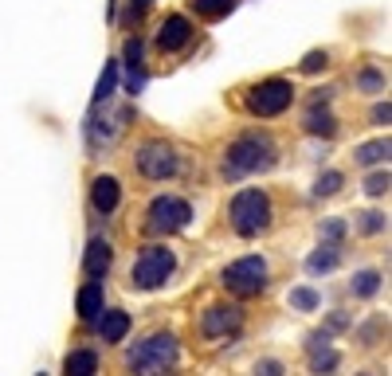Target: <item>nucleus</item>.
<instances>
[{
	"label": "nucleus",
	"mask_w": 392,
	"mask_h": 376,
	"mask_svg": "<svg viewBox=\"0 0 392 376\" xmlns=\"http://www.w3.org/2000/svg\"><path fill=\"white\" fill-rule=\"evenodd\" d=\"M337 259H342V255H337V247H326V251H314V255L306 259V270H310V275H322V270H333V267H337Z\"/></svg>",
	"instance_id": "obj_20"
},
{
	"label": "nucleus",
	"mask_w": 392,
	"mask_h": 376,
	"mask_svg": "<svg viewBox=\"0 0 392 376\" xmlns=\"http://www.w3.org/2000/svg\"><path fill=\"white\" fill-rule=\"evenodd\" d=\"M173 275V251L169 247H146L137 255V267H134V286L137 290H157L161 282Z\"/></svg>",
	"instance_id": "obj_6"
},
{
	"label": "nucleus",
	"mask_w": 392,
	"mask_h": 376,
	"mask_svg": "<svg viewBox=\"0 0 392 376\" xmlns=\"http://www.w3.org/2000/svg\"><path fill=\"white\" fill-rule=\"evenodd\" d=\"M380 228H384V216H377V212H365V216H361V231H369V235H377Z\"/></svg>",
	"instance_id": "obj_27"
},
{
	"label": "nucleus",
	"mask_w": 392,
	"mask_h": 376,
	"mask_svg": "<svg viewBox=\"0 0 392 376\" xmlns=\"http://www.w3.org/2000/svg\"><path fill=\"white\" fill-rule=\"evenodd\" d=\"M102 314V286L98 282H86L83 290H79V317L83 321H95Z\"/></svg>",
	"instance_id": "obj_14"
},
{
	"label": "nucleus",
	"mask_w": 392,
	"mask_h": 376,
	"mask_svg": "<svg viewBox=\"0 0 392 376\" xmlns=\"http://www.w3.org/2000/svg\"><path fill=\"white\" fill-rule=\"evenodd\" d=\"M326 63H330V55H326V51H310V55H306V63H302V71H306V75L326 71Z\"/></svg>",
	"instance_id": "obj_25"
},
{
	"label": "nucleus",
	"mask_w": 392,
	"mask_h": 376,
	"mask_svg": "<svg viewBox=\"0 0 392 376\" xmlns=\"http://www.w3.org/2000/svg\"><path fill=\"white\" fill-rule=\"evenodd\" d=\"M275 165V141L263 134H244L228 146V157H224V172L239 181V177H251V172H263Z\"/></svg>",
	"instance_id": "obj_1"
},
{
	"label": "nucleus",
	"mask_w": 392,
	"mask_h": 376,
	"mask_svg": "<svg viewBox=\"0 0 392 376\" xmlns=\"http://www.w3.org/2000/svg\"><path fill=\"white\" fill-rule=\"evenodd\" d=\"M326 341L330 337H322V333L310 337V364H314V368H333V364H337V353H333Z\"/></svg>",
	"instance_id": "obj_16"
},
{
	"label": "nucleus",
	"mask_w": 392,
	"mask_h": 376,
	"mask_svg": "<svg viewBox=\"0 0 392 376\" xmlns=\"http://www.w3.org/2000/svg\"><path fill=\"white\" fill-rule=\"evenodd\" d=\"M373 121H377V126H389V102H384V106H373Z\"/></svg>",
	"instance_id": "obj_32"
},
{
	"label": "nucleus",
	"mask_w": 392,
	"mask_h": 376,
	"mask_svg": "<svg viewBox=\"0 0 392 376\" xmlns=\"http://www.w3.org/2000/svg\"><path fill=\"white\" fill-rule=\"evenodd\" d=\"M349 290H353L357 298H373V294L380 290V275L377 270H361V275L349 279Z\"/></svg>",
	"instance_id": "obj_19"
},
{
	"label": "nucleus",
	"mask_w": 392,
	"mask_h": 376,
	"mask_svg": "<svg viewBox=\"0 0 392 376\" xmlns=\"http://www.w3.org/2000/svg\"><path fill=\"white\" fill-rule=\"evenodd\" d=\"M291 102H294V86L286 83V79H267V83H259L255 90H251L247 110L259 114V118H275V114H282Z\"/></svg>",
	"instance_id": "obj_7"
},
{
	"label": "nucleus",
	"mask_w": 392,
	"mask_h": 376,
	"mask_svg": "<svg viewBox=\"0 0 392 376\" xmlns=\"http://www.w3.org/2000/svg\"><path fill=\"white\" fill-rule=\"evenodd\" d=\"M118 181H114V177H98L95 184H90V204H95V212H102V216H106V212H114V208H118Z\"/></svg>",
	"instance_id": "obj_11"
},
{
	"label": "nucleus",
	"mask_w": 392,
	"mask_h": 376,
	"mask_svg": "<svg viewBox=\"0 0 392 376\" xmlns=\"http://www.w3.org/2000/svg\"><path fill=\"white\" fill-rule=\"evenodd\" d=\"M188 39H193V24H188L184 16H169L157 32V48L161 51H181Z\"/></svg>",
	"instance_id": "obj_10"
},
{
	"label": "nucleus",
	"mask_w": 392,
	"mask_h": 376,
	"mask_svg": "<svg viewBox=\"0 0 392 376\" xmlns=\"http://www.w3.org/2000/svg\"><path fill=\"white\" fill-rule=\"evenodd\" d=\"M98 333H102V341H122L126 333H130V314H122V310H106L102 321H98Z\"/></svg>",
	"instance_id": "obj_13"
},
{
	"label": "nucleus",
	"mask_w": 392,
	"mask_h": 376,
	"mask_svg": "<svg viewBox=\"0 0 392 376\" xmlns=\"http://www.w3.org/2000/svg\"><path fill=\"white\" fill-rule=\"evenodd\" d=\"M384 157H389V141H369V146L357 153L361 165H377V161H384Z\"/></svg>",
	"instance_id": "obj_22"
},
{
	"label": "nucleus",
	"mask_w": 392,
	"mask_h": 376,
	"mask_svg": "<svg viewBox=\"0 0 392 376\" xmlns=\"http://www.w3.org/2000/svg\"><path fill=\"white\" fill-rule=\"evenodd\" d=\"M137 169H141V177H149V181H169L181 165H177V153H173L165 141H149V146L137 153Z\"/></svg>",
	"instance_id": "obj_8"
},
{
	"label": "nucleus",
	"mask_w": 392,
	"mask_h": 376,
	"mask_svg": "<svg viewBox=\"0 0 392 376\" xmlns=\"http://www.w3.org/2000/svg\"><path fill=\"white\" fill-rule=\"evenodd\" d=\"M259 373H282V364L279 361H263L259 364Z\"/></svg>",
	"instance_id": "obj_33"
},
{
	"label": "nucleus",
	"mask_w": 392,
	"mask_h": 376,
	"mask_svg": "<svg viewBox=\"0 0 392 376\" xmlns=\"http://www.w3.org/2000/svg\"><path fill=\"white\" fill-rule=\"evenodd\" d=\"M244 326V310L239 306H208L200 317V333L204 337H228Z\"/></svg>",
	"instance_id": "obj_9"
},
{
	"label": "nucleus",
	"mask_w": 392,
	"mask_h": 376,
	"mask_svg": "<svg viewBox=\"0 0 392 376\" xmlns=\"http://www.w3.org/2000/svg\"><path fill=\"white\" fill-rule=\"evenodd\" d=\"M114 79H118V63H106V71L98 79V90H95V102H106L114 95Z\"/></svg>",
	"instance_id": "obj_21"
},
{
	"label": "nucleus",
	"mask_w": 392,
	"mask_h": 376,
	"mask_svg": "<svg viewBox=\"0 0 392 376\" xmlns=\"http://www.w3.org/2000/svg\"><path fill=\"white\" fill-rule=\"evenodd\" d=\"M173 361H177V337H173V333H153V337L141 341V345L130 349V357H126V364L137 368V373H165Z\"/></svg>",
	"instance_id": "obj_3"
},
{
	"label": "nucleus",
	"mask_w": 392,
	"mask_h": 376,
	"mask_svg": "<svg viewBox=\"0 0 392 376\" xmlns=\"http://www.w3.org/2000/svg\"><path fill=\"white\" fill-rule=\"evenodd\" d=\"M188 219H193V208H188V200H181V196H157L153 204H149V231L153 235H173V231L188 228Z\"/></svg>",
	"instance_id": "obj_4"
},
{
	"label": "nucleus",
	"mask_w": 392,
	"mask_h": 376,
	"mask_svg": "<svg viewBox=\"0 0 392 376\" xmlns=\"http://www.w3.org/2000/svg\"><path fill=\"white\" fill-rule=\"evenodd\" d=\"M83 267H86V275H90V279H102V275H106V267H110V243H106V239H90V243H86Z\"/></svg>",
	"instance_id": "obj_12"
},
{
	"label": "nucleus",
	"mask_w": 392,
	"mask_h": 376,
	"mask_svg": "<svg viewBox=\"0 0 392 376\" xmlns=\"http://www.w3.org/2000/svg\"><path fill=\"white\" fill-rule=\"evenodd\" d=\"M126 63H130V71L141 67V39H130V43H126Z\"/></svg>",
	"instance_id": "obj_28"
},
{
	"label": "nucleus",
	"mask_w": 392,
	"mask_h": 376,
	"mask_svg": "<svg viewBox=\"0 0 392 376\" xmlns=\"http://www.w3.org/2000/svg\"><path fill=\"white\" fill-rule=\"evenodd\" d=\"M318 294L310 290V286H298V290H291V306L294 310H318Z\"/></svg>",
	"instance_id": "obj_23"
},
{
	"label": "nucleus",
	"mask_w": 392,
	"mask_h": 376,
	"mask_svg": "<svg viewBox=\"0 0 392 376\" xmlns=\"http://www.w3.org/2000/svg\"><path fill=\"white\" fill-rule=\"evenodd\" d=\"M228 216H232V228L239 231V235H259V231H267V224H271V200L259 192V188H244V192L232 200Z\"/></svg>",
	"instance_id": "obj_2"
},
{
	"label": "nucleus",
	"mask_w": 392,
	"mask_h": 376,
	"mask_svg": "<svg viewBox=\"0 0 392 376\" xmlns=\"http://www.w3.org/2000/svg\"><path fill=\"white\" fill-rule=\"evenodd\" d=\"M361 86H365V90H380L384 79H380V71H361Z\"/></svg>",
	"instance_id": "obj_30"
},
{
	"label": "nucleus",
	"mask_w": 392,
	"mask_h": 376,
	"mask_svg": "<svg viewBox=\"0 0 392 376\" xmlns=\"http://www.w3.org/2000/svg\"><path fill=\"white\" fill-rule=\"evenodd\" d=\"M322 235H326V239H330V243H337V239H342V235H345V224H342V219H330V224L322 228Z\"/></svg>",
	"instance_id": "obj_29"
},
{
	"label": "nucleus",
	"mask_w": 392,
	"mask_h": 376,
	"mask_svg": "<svg viewBox=\"0 0 392 376\" xmlns=\"http://www.w3.org/2000/svg\"><path fill=\"white\" fill-rule=\"evenodd\" d=\"M337 188H342V172H322L314 184V196H333Z\"/></svg>",
	"instance_id": "obj_24"
},
{
	"label": "nucleus",
	"mask_w": 392,
	"mask_h": 376,
	"mask_svg": "<svg viewBox=\"0 0 392 376\" xmlns=\"http://www.w3.org/2000/svg\"><path fill=\"white\" fill-rule=\"evenodd\" d=\"M224 286L232 294H239V298H251V294H259L267 286V263L259 255L239 259V263H232V267L224 270Z\"/></svg>",
	"instance_id": "obj_5"
},
{
	"label": "nucleus",
	"mask_w": 392,
	"mask_h": 376,
	"mask_svg": "<svg viewBox=\"0 0 392 376\" xmlns=\"http://www.w3.org/2000/svg\"><path fill=\"white\" fill-rule=\"evenodd\" d=\"M63 368H67V373H79V376L95 373V368H98V353L95 349H75L71 357L63 361Z\"/></svg>",
	"instance_id": "obj_17"
},
{
	"label": "nucleus",
	"mask_w": 392,
	"mask_h": 376,
	"mask_svg": "<svg viewBox=\"0 0 392 376\" xmlns=\"http://www.w3.org/2000/svg\"><path fill=\"white\" fill-rule=\"evenodd\" d=\"M153 4V0H130V20H137V16H146V8Z\"/></svg>",
	"instance_id": "obj_31"
},
{
	"label": "nucleus",
	"mask_w": 392,
	"mask_h": 376,
	"mask_svg": "<svg viewBox=\"0 0 392 376\" xmlns=\"http://www.w3.org/2000/svg\"><path fill=\"white\" fill-rule=\"evenodd\" d=\"M306 134L333 137V134H337V121H333V114H326V110L318 114V106H310V114H306Z\"/></svg>",
	"instance_id": "obj_18"
},
{
	"label": "nucleus",
	"mask_w": 392,
	"mask_h": 376,
	"mask_svg": "<svg viewBox=\"0 0 392 376\" xmlns=\"http://www.w3.org/2000/svg\"><path fill=\"white\" fill-rule=\"evenodd\" d=\"M365 192L369 196H380V192H389V172H373L365 181Z\"/></svg>",
	"instance_id": "obj_26"
},
{
	"label": "nucleus",
	"mask_w": 392,
	"mask_h": 376,
	"mask_svg": "<svg viewBox=\"0 0 392 376\" xmlns=\"http://www.w3.org/2000/svg\"><path fill=\"white\" fill-rule=\"evenodd\" d=\"M193 4L196 16H204V20H220V16H228L239 4V0H188Z\"/></svg>",
	"instance_id": "obj_15"
}]
</instances>
